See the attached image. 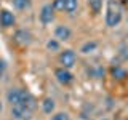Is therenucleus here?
<instances>
[{
    "label": "nucleus",
    "mask_w": 128,
    "mask_h": 120,
    "mask_svg": "<svg viewBox=\"0 0 128 120\" xmlns=\"http://www.w3.org/2000/svg\"><path fill=\"white\" fill-rule=\"evenodd\" d=\"M13 40L18 45H22V46H26V45H29L30 43V40H32V35H30V32H27V30H16L14 32V35H13Z\"/></svg>",
    "instance_id": "nucleus-6"
},
{
    "label": "nucleus",
    "mask_w": 128,
    "mask_h": 120,
    "mask_svg": "<svg viewBox=\"0 0 128 120\" xmlns=\"http://www.w3.org/2000/svg\"><path fill=\"white\" fill-rule=\"evenodd\" d=\"M110 75L117 82H123V80L128 78V70L120 67V66H114V67H110Z\"/></svg>",
    "instance_id": "nucleus-8"
},
{
    "label": "nucleus",
    "mask_w": 128,
    "mask_h": 120,
    "mask_svg": "<svg viewBox=\"0 0 128 120\" xmlns=\"http://www.w3.org/2000/svg\"><path fill=\"white\" fill-rule=\"evenodd\" d=\"M88 6L93 14H98L102 8V0H88Z\"/></svg>",
    "instance_id": "nucleus-12"
},
{
    "label": "nucleus",
    "mask_w": 128,
    "mask_h": 120,
    "mask_svg": "<svg viewBox=\"0 0 128 120\" xmlns=\"http://www.w3.org/2000/svg\"><path fill=\"white\" fill-rule=\"evenodd\" d=\"M21 91L22 90H19V88H11V90H8L6 99H8V102H10L11 106L19 104V101H21Z\"/></svg>",
    "instance_id": "nucleus-9"
},
{
    "label": "nucleus",
    "mask_w": 128,
    "mask_h": 120,
    "mask_svg": "<svg viewBox=\"0 0 128 120\" xmlns=\"http://www.w3.org/2000/svg\"><path fill=\"white\" fill-rule=\"evenodd\" d=\"M42 109L45 114H51V112L54 110V101L51 98H45L42 101Z\"/></svg>",
    "instance_id": "nucleus-11"
},
{
    "label": "nucleus",
    "mask_w": 128,
    "mask_h": 120,
    "mask_svg": "<svg viewBox=\"0 0 128 120\" xmlns=\"http://www.w3.org/2000/svg\"><path fill=\"white\" fill-rule=\"evenodd\" d=\"M51 6L54 8V11H64V6H66V0H53Z\"/></svg>",
    "instance_id": "nucleus-16"
},
{
    "label": "nucleus",
    "mask_w": 128,
    "mask_h": 120,
    "mask_svg": "<svg viewBox=\"0 0 128 120\" xmlns=\"http://www.w3.org/2000/svg\"><path fill=\"white\" fill-rule=\"evenodd\" d=\"M77 6H78V0H66L64 11H66V13H69V14H72L75 10H77Z\"/></svg>",
    "instance_id": "nucleus-13"
},
{
    "label": "nucleus",
    "mask_w": 128,
    "mask_h": 120,
    "mask_svg": "<svg viewBox=\"0 0 128 120\" xmlns=\"http://www.w3.org/2000/svg\"><path fill=\"white\" fill-rule=\"evenodd\" d=\"M96 46H98L96 42H86L85 45L82 46V53H91V51L96 50Z\"/></svg>",
    "instance_id": "nucleus-15"
},
{
    "label": "nucleus",
    "mask_w": 128,
    "mask_h": 120,
    "mask_svg": "<svg viewBox=\"0 0 128 120\" xmlns=\"http://www.w3.org/2000/svg\"><path fill=\"white\" fill-rule=\"evenodd\" d=\"M46 48L48 50H59V42L58 40H50L46 43Z\"/></svg>",
    "instance_id": "nucleus-18"
},
{
    "label": "nucleus",
    "mask_w": 128,
    "mask_h": 120,
    "mask_svg": "<svg viewBox=\"0 0 128 120\" xmlns=\"http://www.w3.org/2000/svg\"><path fill=\"white\" fill-rule=\"evenodd\" d=\"M102 120H107V118H102Z\"/></svg>",
    "instance_id": "nucleus-21"
},
{
    "label": "nucleus",
    "mask_w": 128,
    "mask_h": 120,
    "mask_svg": "<svg viewBox=\"0 0 128 120\" xmlns=\"http://www.w3.org/2000/svg\"><path fill=\"white\" fill-rule=\"evenodd\" d=\"M51 120H69V115L66 114V112H58V114H54Z\"/></svg>",
    "instance_id": "nucleus-17"
},
{
    "label": "nucleus",
    "mask_w": 128,
    "mask_h": 120,
    "mask_svg": "<svg viewBox=\"0 0 128 120\" xmlns=\"http://www.w3.org/2000/svg\"><path fill=\"white\" fill-rule=\"evenodd\" d=\"M30 0H13V6L16 10H26V8L30 6Z\"/></svg>",
    "instance_id": "nucleus-14"
},
{
    "label": "nucleus",
    "mask_w": 128,
    "mask_h": 120,
    "mask_svg": "<svg viewBox=\"0 0 128 120\" xmlns=\"http://www.w3.org/2000/svg\"><path fill=\"white\" fill-rule=\"evenodd\" d=\"M11 114H13L14 118H19V120H27L30 117L32 110L27 109V107L21 106V104H16V106H11Z\"/></svg>",
    "instance_id": "nucleus-5"
},
{
    "label": "nucleus",
    "mask_w": 128,
    "mask_h": 120,
    "mask_svg": "<svg viewBox=\"0 0 128 120\" xmlns=\"http://www.w3.org/2000/svg\"><path fill=\"white\" fill-rule=\"evenodd\" d=\"M14 14L8 10H2L0 11V26L2 27H11L14 24Z\"/></svg>",
    "instance_id": "nucleus-7"
},
{
    "label": "nucleus",
    "mask_w": 128,
    "mask_h": 120,
    "mask_svg": "<svg viewBox=\"0 0 128 120\" xmlns=\"http://www.w3.org/2000/svg\"><path fill=\"white\" fill-rule=\"evenodd\" d=\"M54 37L58 38V40H69L70 37V29L67 26H58L56 27V30H54Z\"/></svg>",
    "instance_id": "nucleus-10"
},
{
    "label": "nucleus",
    "mask_w": 128,
    "mask_h": 120,
    "mask_svg": "<svg viewBox=\"0 0 128 120\" xmlns=\"http://www.w3.org/2000/svg\"><path fill=\"white\" fill-rule=\"evenodd\" d=\"M3 72H5V62L0 59V78H2V75H3Z\"/></svg>",
    "instance_id": "nucleus-19"
},
{
    "label": "nucleus",
    "mask_w": 128,
    "mask_h": 120,
    "mask_svg": "<svg viewBox=\"0 0 128 120\" xmlns=\"http://www.w3.org/2000/svg\"><path fill=\"white\" fill-rule=\"evenodd\" d=\"M53 19H54V8L51 6V3H46L40 10V21H42V24H50Z\"/></svg>",
    "instance_id": "nucleus-4"
},
{
    "label": "nucleus",
    "mask_w": 128,
    "mask_h": 120,
    "mask_svg": "<svg viewBox=\"0 0 128 120\" xmlns=\"http://www.w3.org/2000/svg\"><path fill=\"white\" fill-rule=\"evenodd\" d=\"M77 62V54L74 53L72 50H64L61 54H59V64L66 69H70V67L75 66Z\"/></svg>",
    "instance_id": "nucleus-2"
},
{
    "label": "nucleus",
    "mask_w": 128,
    "mask_h": 120,
    "mask_svg": "<svg viewBox=\"0 0 128 120\" xmlns=\"http://www.w3.org/2000/svg\"><path fill=\"white\" fill-rule=\"evenodd\" d=\"M54 77L61 85H69V83H72V80H74V75H72L69 72V69H66V67H58V69L54 70Z\"/></svg>",
    "instance_id": "nucleus-3"
},
{
    "label": "nucleus",
    "mask_w": 128,
    "mask_h": 120,
    "mask_svg": "<svg viewBox=\"0 0 128 120\" xmlns=\"http://www.w3.org/2000/svg\"><path fill=\"white\" fill-rule=\"evenodd\" d=\"M0 110H2V104H0Z\"/></svg>",
    "instance_id": "nucleus-20"
},
{
    "label": "nucleus",
    "mask_w": 128,
    "mask_h": 120,
    "mask_svg": "<svg viewBox=\"0 0 128 120\" xmlns=\"http://www.w3.org/2000/svg\"><path fill=\"white\" fill-rule=\"evenodd\" d=\"M123 8L118 0H107V8H106V26L107 27H115L122 21Z\"/></svg>",
    "instance_id": "nucleus-1"
}]
</instances>
